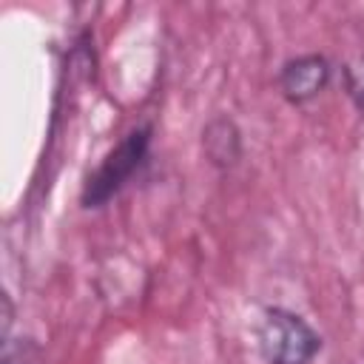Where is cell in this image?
I'll return each instance as SVG.
<instances>
[{"instance_id": "obj_4", "label": "cell", "mask_w": 364, "mask_h": 364, "mask_svg": "<svg viewBox=\"0 0 364 364\" xmlns=\"http://www.w3.org/2000/svg\"><path fill=\"white\" fill-rule=\"evenodd\" d=\"M205 145H208V154L216 151V145L222 148V154H219L216 162H233L236 154H239V134H236V128L228 119H219V122H210L208 125Z\"/></svg>"}, {"instance_id": "obj_5", "label": "cell", "mask_w": 364, "mask_h": 364, "mask_svg": "<svg viewBox=\"0 0 364 364\" xmlns=\"http://www.w3.org/2000/svg\"><path fill=\"white\" fill-rule=\"evenodd\" d=\"M344 80H347V91H350L355 108L364 111V54H358V57L347 65Z\"/></svg>"}, {"instance_id": "obj_1", "label": "cell", "mask_w": 364, "mask_h": 364, "mask_svg": "<svg viewBox=\"0 0 364 364\" xmlns=\"http://www.w3.org/2000/svg\"><path fill=\"white\" fill-rule=\"evenodd\" d=\"M148 142H151V128L139 125L134 131H128L117 148L108 151V156L100 162V168L88 176L85 188H82V205L85 208H100L102 202H108L128 179L131 173L142 165L145 154H148Z\"/></svg>"}, {"instance_id": "obj_3", "label": "cell", "mask_w": 364, "mask_h": 364, "mask_svg": "<svg viewBox=\"0 0 364 364\" xmlns=\"http://www.w3.org/2000/svg\"><path fill=\"white\" fill-rule=\"evenodd\" d=\"M330 80V65L324 57L318 54H307V57H296L282 68V91L287 100L293 102H304L313 100Z\"/></svg>"}, {"instance_id": "obj_2", "label": "cell", "mask_w": 364, "mask_h": 364, "mask_svg": "<svg viewBox=\"0 0 364 364\" xmlns=\"http://www.w3.org/2000/svg\"><path fill=\"white\" fill-rule=\"evenodd\" d=\"M259 347L270 364H310L318 353V336L287 310H267L259 327Z\"/></svg>"}]
</instances>
